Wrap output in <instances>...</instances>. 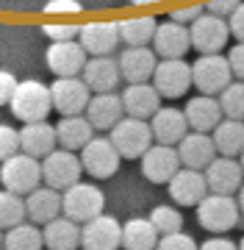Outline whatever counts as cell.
I'll list each match as a JSON object with an SVG mask.
<instances>
[{"label":"cell","instance_id":"cell-1","mask_svg":"<svg viewBox=\"0 0 244 250\" xmlns=\"http://www.w3.org/2000/svg\"><path fill=\"white\" fill-rule=\"evenodd\" d=\"M11 114L17 117L19 123H45L50 108H53V95H50V86L42 83L37 78L19 81L17 92H14V100H11Z\"/></svg>","mask_w":244,"mask_h":250},{"label":"cell","instance_id":"cell-2","mask_svg":"<svg viewBox=\"0 0 244 250\" xmlns=\"http://www.w3.org/2000/svg\"><path fill=\"white\" fill-rule=\"evenodd\" d=\"M61 200H64V217H70L78 225H86L92 220L103 217V206H106V195L94 184H86V181L61 192Z\"/></svg>","mask_w":244,"mask_h":250},{"label":"cell","instance_id":"cell-3","mask_svg":"<svg viewBox=\"0 0 244 250\" xmlns=\"http://www.w3.org/2000/svg\"><path fill=\"white\" fill-rule=\"evenodd\" d=\"M45 178L42 175V164L39 159H31L25 153H19L14 159H9L6 164H0V184L6 192H14V195H31L39 189V181Z\"/></svg>","mask_w":244,"mask_h":250},{"label":"cell","instance_id":"cell-4","mask_svg":"<svg viewBox=\"0 0 244 250\" xmlns=\"http://www.w3.org/2000/svg\"><path fill=\"white\" fill-rule=\"evenodd\" d=\"M191 78H194V86L200 89V95L214 98L233 83V70H230V62L225 56H200L191 64Z\"/></svg>","mask_w":244,"mask_h":250},{"label":"cell","instance_id":"cell-5","mask_svg":"<svg viewBox=\"0 0 244 250\" xmlns=\"http://www.w3.org/2000/svg\"><path fill=\"white\" fill-rule=\"evenodd\" d=\"M122 159H145V153L153 147V128L145 120L125 117L109 136Z\"/></svg>","mask_w":244,"mask_h":250},{"label":"cell","instance_id":"cell-6","mask_svg":"<svg viewBox=\"0 0 244 250\" xmlns=\"http://www.w3.org/2000/svg\"><path fill=\"white\" fill-rule=\"evenodd\" d=\"M239 200L230 195H208L197 206V223L211 233H225L239 223Z\"/></svg>","mask_w":244,"mask_h":250},{"label":"cell","instance_id":"cell-7","mask_svg":"<svg viewBox=\"0 0 244 250\" xmlns=\"http://www.w3.org/2000/svg\"><path fill=\"white\" fill-rule=\"evenodd\" d=\"M42 175H45V184L50 189L67 192L70 187L81 184V175H83L81 156H75L70 150H53L42 161Z\"/></svg>","mask_w":244,"mask_h":250},{"label":"cell","instance_id":"cell-8","mask_svg":"<svg viewBox=\"0 0 244 250\" xmlns=\"http://www.w3.org/2000/svg\"><path fill=\"white\" fill-rule=\"evenodd\" d=\"M119 161H122L119 150L114 147L111 139H106V136H94V139L81 150L83 172H89L92 178H97V181L111 178V175L119 170Z\"/></svg>","mask_w":244,"mask_h":250},{"label":"cell","instance_id":"cell-9","mask_svg":"<svg viewBox=\"0 0 244 250\" xmlns=\"http://www.w3.org/2000/svg\"><path fill=\"white\" fill-rule=\"evenodd\" d=\"M53 108L61 117H81L92 103V89L83 83V78H58L50 83Z\"/></svg>","mask_w":244,"mask_h":250},{"label":"cell","instance_id":"cell-10","mask_svg":"<svg viewBox=\"0 0 244 250\" xmlns=\"http://www.w3.org/2000/svg\"><path fill=\"white\" fill-rule=\"evenodd\" d=\"M189 34H191V47L200 56H219V50L225 47L227 36H230V25L217 14H203L189 28Z\"/></svg>","mask_w":244,"mask_h":250},{"label":"cell","instance_id":"cell-11","mask_svg":"<svg viewBox=\"0 0 244 250\" xmlns=\"http://www.w3.org/2000/svg\"><path fill=\"white\" fill-rule=\"evenodd\" d=\"M45 62L53 75L58 78H78L83 75L89 53L81 47V42H61V45H50L45 53Z\"/></svg>","mask_w":244,"mask_h":250},{"label":"cell","instance_id":"cell-12","mask_svg":"<svg viewBox=\"0 0 244 250\" xmlns=\"http://www.w3.org/2000/svg\"><path fill=\"white\" fill-rule=\"evenodd\" d=\"M153 86L158 89L161 98H183L189 86H194V78H191V67L183 59H175V62H158L153 75Z\"/></svg>","mask_w":244,"mask_h":250},{"label":"cell","instance_id":"cell-13","mask_svg":"<svg viewBox=\"0 0 244 250\" xmlns=\"http://www.w3.org/2000/svg\"><path fill=\"white\" fill-rule=\"evenodd\" d=\"M181 172V156L178 147L169 145H153L142 159V175L150 184H169L175 175Z\"/></svg>","mask_w":244,"mask_h":250},{"label":"cell","instance_id":"cell-14","mask_svg":"<svg viewBox=\"0 0 244 250\" xmlns=\"http://www.w3.org/2000/svg\"><path fill=\"white\" fill-rule=\"evenodd\" d=\"M78 42L92 59H106L117 50V45L122 42L117 22H86L81 25V36Z\"/></svg>","mask_w":244,"mask_h":250},{"label":"cell","instance_id":"cell-15","mask_svg":"<svg viewBox=\"0 0 244 250\" xmlns=\"http://www.w3.org/2000/svg\"><path fill=\"white\" fill-rule=\"evenodd\" d=\"M83 250H119L122 248V225L114 217H97L81 228Z\"/></svg>","mask_w":244,"mask_h":250},{"label":"cell","instance_id":"cell-16","mask_svg":"<svg viewBox=\"0 0 244 250\" xmlns=\"http://www.w3.org/2000/svg\"><path fill=\"white\" fill-rule=\"evenodd\" d=\"M122 106H125V117L147 123L161 111V95L153 83H131L122 92Z\"/></svg>","mask_w":244,"mask_h":250},{"label":"cell","instance_id":"cell-17","mask_svg":"<svg viewBox=\"0 0 244 250\" xmlns=\"http://www.w3.org/2000/svg\"><path fill=\"white\" fill-rule=\"evenodd\" d=\"M191 47V34L186 25H178V22H158V31H155L153 39V50L155 56H161L164 62H175V59H183V53Z\"/></svg>","mask_w":244,"mask_h":250},{"label":"cell","instance_id":"cell-18","mask_svg":"<svg viewBox=\"0 0 244 250\" xmlns=\"http://www.w3.org/2000/svg\"><path fill=\"white\" fill-rule=\"evenodd\" d=\"M242 178H244L242 161L225 159V156H217V161L206 170V181H208V192L211 195H233V192H239L244 187Z\"/></svg>","mask_w":244,"mask_h":250},{"label":"cell","instance_id":"cell-19","mask_svg":"<svg viewBox=\"0 0 244 250\" xmlns=\"http://www.w3.org/2000/svg\"><path fill=\"white\" fill-rule=\"evenodd\" d=\"M178 156H181V164L186 170H208L214 161H217V145H214V136L208 134H194L191 131L181 145H178Z\"/></svg>","mask_w":244,"mask_h":250},{"label":"cell","instance_id":"cell-20","mask_svg":"<svg viewBox=\"0 0 244 250\" xmlns=\"http://www.w3.org/2000/svg\"><path fill=\"white\" fill-rule=\"evenodd\" d=\"M167 187H169V197L175 200V203H181V206H194V208H197V206L208 197L206 172L186 170V167H183Z\"/></svg>","mask_w":244,"mask_h":250},{"label":"cell","instance_id":"cell-21","mask_svg":"<svg viewBox=\"0 0 244 250\" xmlns=\"http://www.w3.org/2000/svg\"><path fill=\"white\" fill-rule=\"evenodd\" d=\"M119 64V72H122V78L128 81V86L131 83H145L147 78H153L155 75V50L150 47H125L117 59Z\"/></svg>","mask_w":244,"mask_h":250},{"label":"cell","instance_id":"cell-22","mask_svg":"<svg viewBox=\"0 0 244 250\" xmlns=\"http://www.w3.org/2000/svg\"><path fill=\"white\" fill-rule=\"evenodd\" d=\"M86 120L92 123L94 131H114L125 120V106L122 95H92V103L86 108Z\"/></svg>","mask_w":244,"mask_h":250},{"label":"cell","instance_id":"cell-23","mask_svg":"<svg viewBox=\"0 0 244 250\" xmlns=\"http://www.w3.org/2000/svg\"><path fill=\"white\" fill-rule=\"evenodd\" d=\"M19 142H22V153L31 159H42L45 161L58 145V134H56V125L45 123H31L19 128Z\"/></svg>","mask_w":244,"mask_h":250},{"label":"cell","instance_id":"cell-24","mask_svg":"<svg viewBox=\"0 0 244 250\" xmlns=\"http://www.w3.org/2000/svg\"><path fill=\"white\" fill-rule=\"evenodd\" d=\"M155 145H181L189 136V120L178 108H161L158 114L150 120Z\"/></svg>","mask_w":244,"mask_h":250},{"label":"cell","instance_id":"cell-25","mask_svg":"<svg viewBox=\"0 0 244 250\" xmlns=\"http://www.w3.org/2000/svg\"><path fill=\"white\" fill-rule=\"evenodd\" d=\"M183 114L189 120V128L194 134H208V131H217L222 123V106L217 98H208V95H197L191 98L183 108Z\"/></svg>","mask_w":244,"mask_h":250},{"label":"cell","instance_id":"cell-26","mask_svg":"<svg viewBox=\"0 0 244 250\" xmlns=\"http://www.w3.org/2000/svg\"><path fill=\"white\" fill-rule=\"evenodd\" d=\"M25 208H28V220L34 225H47L58 220V214L64 211V200L58 189L50 187H39L37 192H31L25 197Z\"/></svg>","mask_w":244,"mask_h":250},{"label":"cell","instance_id":"cell-27","mask_svg":"<svg viewBox=\"0 0 244 250\" xmlns=\"http://www.w3.org/2000/svg\"><path fill=\"white\" fill-rule=\"evenodd\" d=\"M119 78H122L119 64L111 56H106V59H89L86 70H83V83L94 95H111V92L117 89Z\"/></svg>","mask_w":244,"mask_h":250},{"label":"cell","instance_id":"cell-28","mask_svg":"<svg viewBox=\"0 0 244 250\" xmlns=\"http://www.w3.org/2000/svg\"><path fill=\"white\" fill-rule=\"evenodd\" d=\"M161 233L145 217H131L122 225V250H158Z\"/></svg>","mask_w":244,"mask_h":250},{"label":"cell","instance_id":"cell-29","mask_svg":"<svg viewBox=\"0 0 244 250\" xmlns=\"http://www.w3.org/2000/svg\"><path fill=\"white\" fill-rule=\"evenodd\" d=\"M81 228L83 225L73 223L70 217H58L42 228L47 250H78L81 248Z\"/></svg>","mask_w":244,"mask_h":250},{"label":"cell","instance_id":"cell-30","mask_svg":"<svg viewBox=\"0 0 244 250\" xmlns=\"http://www.w3.org/2000/svg\"><path fill=\"white\" fill-rule=\"evenodd\" d=\"M56 134H58V145L64 150H83L86 145L94 139V128L86 117H61V123L56 125Z\"/></svg>","mask_w":244,"mask_h":250},{"label":"cell","instance_id":"cell-31","mask_svg":"<svg viewBox=\"0 0 244 250\" xmlns=\"http://www.w3.org/2000/svg\"><path fill=\"white\" fill-rule=\"evenodd\" d=\"M214 145L217 153L225 159H236L244 153V123L242 120H222L214 131Z\"/></svg>","mask_w":244,"mask_h":250},{"label":"cell","instance_id":"cell-32","mask_svg":"<svg viewBox=\"0 0 244 250\" xmlns=\"http://www.w3.org/2000/svg\"><path fill=\"white\" fill-rule=\"evenodd\" d=\"M119 25V36L128 47H147V42L155 39V31H158V22L153 17H128Z\"/></svg>","mask_w":244,"mask_h":250},{"label":"cell","instance_id":"cell-33","mask_svg":"<svg viewBox=\"0 0 244 250\" xmlns=\"http://www.w3.org/2000/svg\"><path fill=\"white\" fill-rule=\"evenodd\" d=\"M45 248V233L39 231L34 223H22L17 228L6 231L3 250H42Z\"/></svg>","mask_w":244,"mask_h":250},{"label":"cell","instance_id":"cell-34","mask_svg":"<svg viewBox=\"0 0 244 250\" xmlns=\"http://www.w3.org/2000/svg\"><path fill=\"white\" fill-rule=\"evenodd\" d=\"M28 217V208H25V200L14 192H6V189H0V228H17V225L25 223Z\"/></svg>","mask_w":244,"mask_h":250},{"label":"cell","instance_id":"cell-35","mask_svg":"<svg viewBox=\"0 0 244 250\" xmlns=\"http://www.w3.org/2000/svg\"><path fill=\"white\" fill-rule=\"evenodd\" d=\"M150 223L155 225V231L161 233V236H172V233H181L183 228V217L178 208H172V206H155L150 217H147Z\"/></svg>","mask_w":244,"mask_h":250},{"label":"cell","instance_id":"cell-36","mask_svg":"<svg viewBox=\"0 0 244 250\" xmlns=\"http://www.w3.org/2000/svg\"><path fill=\"white\" fill-rule=\"evenodd\" d=\"M219 106L225 120H244V83H230L222 95H219Z\"/></svg>","mask_w":244,"mask_h":250},{"label":"cell","instance_id":"cell-37","mask_svg":"<svg viewBox=\"0 0 244 250\" xmlns=\"http://www.w3.org/2000/svg\"><path fill=\"white\" fill-rule=\"evenodd\" d=\"M22 153V142H19V131H14L11 125L0 123V164H6L9 159Z\"/></svg>","mask_w":244,"mask_h":250},{"label":"cell","instance_id":"cell-38","mask_svg":"<svg viewBox=\"0 0 244 250\" xmlns=\"http://www.w3.org/2000/svg\"><path fill=\"white\" fill-rule=\"evenodd\" d=\"M42 34L47 39H53V45H61V42H75L78 36H81V25H70V22H61V25H45L42 28Z\"/></svg>","mask_w":244,"mask_h":250},{"label":"cell","instance_id":"cell-39","mask_svg":"<svg viewBox=\"0 0 244 250\" xmlns=\"http://www.w3.org/2000/svg\"><path fill=\"white\" fill-rule=\"evenodd\" d=\"M158 250H200V245L191 239L189 233H172V236H161Z\"/></svg>","mask_w":244,"mask_h":250},{"label":"cell","instance_id":"cell-40","mask_svg":"<svg viewBox=\"0 0 244 250\" xmlns=\"http://www.w3.org/2000/svg\"><path fill=\"white\" fill-rule=\"evenodd\" d=\"M17 86H19V81L14 78V72L0 70V106H11Z\"/></svg>","mask_w":244,"mask_h":250},{"label":"cell","instance_id":"cell-41","mask_svg":"<svg viewBox=\"0 0 244 250\" xmlns=\"http://www.w3.org/2000/svg\"><path fill=\"white\" fill-rule=\"evenodd\" d=\"M203 9H206V6L194 3V6H186V9H175L169 17H172V22H178V25H189L191 28L200 17H203Z\"/></svg>","mask_w":244,"mask_h":250},{"label":"cell","instance_id":"cell-42","mask_svg":"<svg viewBox=\"0 0 244 250\" xmlns=\"http://www.w3.org/2000/svg\"><path fill=\"white\" fill-rule=\"evenodd\" d=\"M242 6V0H208L206 3V9L211 11V14H217V17H230L236 9Z\"/></svg>","mask_w":244,"mask_h":250},{"label":"cell","instance_id":"cell-43","mask_svg":"<svg viewBox=\"0 0 244 250\" xmlns=\"http://www.w3.org/2000/svg\"><path fill=\"white\" fill-rule=\"evenodd\" d=\"M227 62H230V70H233L236 78L244 81V42L230 47V53H227Z\"/></svg>","mask_w":244,"mask_h":250},{"label":"cell","instance_id":"cell-44","mask_svg":"<svg viewBox=\"0 0 244 250\" xmlns=\"http://www.w3.org/2000/svg\"><path fill=\"white\" fill-rule=\"evenodd\" d=\"M227 25H230V34H233L239 42H244V3L227 17Z\"/></svg>","mask_w":244,"mask_h":250},{"label":"cell","instance_id":"cell-45","mask_svg":"<svg viewBox=\"0 0 244 250\" xmlns=\"http://www.w3.org/2000/svg\"><path fill=\"white\" fill-rule=\"evenodd\" d=\"M200 250H239V245L230 239H222V236H214V239H206L200 245Z\"/></svg>","mask_w":244,"mask_h":250},{"label":"cell","instance_id":"cell-46","mask_svg":"<svg viewBox=\"0 0 244 250\" xmlns=\"http://www.w3.org/2000/svg\"><path fill=\"white\" fill-rule=\"evenodd\" d=\"M45 11H50V14H56V11H81V3H75V0H50Z\"/></svg>","mask_w":244,"mask_h":250},{"label":"cell","instance_id":"cell-47","mask_svg":"<svg viewBox=\"0 0 244 250\" xmlns=\"http://www.w3.org/2000/svg\"><path fill=\"white\" fill-rule=\"evenodd\" d=\"M133 6H153V3H161V0H131Z\"/></svg>","mask_w":244,"mask_h":250},{"label":"cell","instance_id":"cell-48","mask_svg":"<svg viewBox=\"0 0 244 250\" xmlns=\"http://www.w3.org/2000/svg\"><path fill=\"white\" fill-rule=\"evenodd\" d=\"M236 200H239V208H242V211H244V187L239 189V197H236Z\"/></svg>","mask_w":244,"mask_h":250},{"label":"cell","instance_id":"cell-49","mask_svg":"<svg viewBox=\"0 0 244 250\" xmlns=\"http://www.w3.org/2000/svg\"><path fill=\"white\" fill-rule=\"evenodd\" d=\"M3 239H6V233H3V228H0V248H3Z\"/></svg>","mask_w":244,"mask_h":250},{"label":"cell","instance_id":"cell-50","mask_svg":"<svg viewBox=\"0 0 244 250\" xmlns=\"http://www.w3.org/2000/svg\"><path fill=\"white\" fill-rule=\"evenodd\" d=\"M239 250H244V236H242V242H239Z\"/></svg>","mask_w":244,"mask_h":250},{"label":"cell","instance_id":"cell-51","mask_svg":"<svg viewBox=\"0 0 244 250\" xmlns=\"http://www.w3.org/2000/svg\"><path fill=\"white\" fill-rule=\"evenodd\" d=\"M242 170H244V153H242Z\"/></svg>","mask_w":244,"mask_h":250}]
</instances>
